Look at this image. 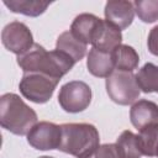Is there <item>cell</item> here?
<instances>
[{"label": "cell", "instance_id": "cell-1", "mask_svg": "<svg viewBox=\"0 0 158 158\" xmlns=\"http://www.w3.org/2000/svg\"><path fill=\"white\" fill-rule=\"evenodd\" d=\"M17 64L25 73H43L60 79L75 64L74 59L58 49L47 52L42 46L35 43L28 51L17 56Z\"/></svg>", "mask_w": 158, "mask_h": 158}, {"label": "cell", "instance_id": "cell-2", "mask_svg": "<svg viewBox=\"0 0 158 158\" xmlns=\"http://www.w3.org/2000/svg\"><path fill=\"white\" fill-rule=\"evenodd\" d=\"M0 123L11 133L23 136L37 123V115L19 95L7 93L0 98Z\"/></svg>", "mask_w": 158, "mask_h": 158}, {"label": "cell", "instance_id": "cell-3", "mask_svg": "<svg viewBox=\"0 0 158 158\" xmlns=\"http://www.w3.org/2000/svg\"><path fill=\"white\" fill-rule=\"evenodd\" d=\"M62 138L59 151L84 158L99 147V132L90 123H63L60 125Z\"/></svg>", "mask_w": 158, "mask_h": 158}, {"label": "cell", "instance_id": "cell-4", "mask_svg": "<svg viewBox=\"0 0 158 158\" xmlns=\"http://www.w3.org/2000/svg\"><path fill=\"white\" fill-rule=\"evenodd\" d=\"M106 91L110 99L118 105H130L139 96V88L132 72L114 70L106 78Z\"/></svg>", "mask_w": 158, "mask_h": 158}, {"label": "cell", "instance_id": "cell-5", "mask_svg": "<svg viewBox=\"0 0 158 158\" xmlns=\"http://www.w3.org/2000/svg\"><path fill=\"white\" fill-rule=\"evenodd\" d=\"M59 80L43 73H25L19 88L21 94L30 101L43 104L52 98Z\"/></svg>", "mask_w": 158, "mask_h": 158}, {"label": "cell", "instance_id": "cell-6", "mask_svg": "<svg viewBox=\"0 0 158 158\" xmlns=\"http://www.w3.org/2000/svg\"><path fill=\"white\" fill-rule=\"evenodd\" d=\"M91 101V89L81 80H73L64 84L58 94V102L67 112L84 111Z\"/></svg>", "mask_w": 158, "mask_h": 158}, {"label": "cell", "instance_id": "cell-7", "mask_svg": "<svg viewBox=\"0 0 158 158\" xmlns=\"http://www.w3.org/2000/svg\"><path fill=\"white\" fill-rule=\"evenodd\" d=\"M1 40L5 48L17 56L25 53L35 44L30 28L20 21L7 23L2 30Z\"/></svg>", "mask_w": 158, "mask_h": 158}, {"label": "cell", "instance_id": "cell-8", "mask_svg": "<svg viewBox=\"0 0 158 158\" xmlns=\"http://www.w3.org/2000/svg\"><path fill=\"white\" fill-rule=\"evenodd\" d=\"M60 138H62L60 126L48 121L37 122L27 135V142L33 148L40 151L58 148L60 144Z\"/></svg>", "mask_w": 158, "mask_h": 158}, {"label": "cell", "instance_id": "cell-9", "mask_svg": "<svg viewBox=\"0 0 158 158\" xmlns=\"http://www.w3.org/2000/svg\"><path fill=\"white\" fill-rule=\"evenodd\" d=\"M102 23L104 20L93 14H80L72 22L70 32L84 44H93L102 27Z\"/></svg>", "mask_w": 158, "mask_h": 158}, {"label": "cell", "instance_id": "cell-10", "mask_svg": "<svg viewBox=\"0 0 158 158\" xmlns=\"http://www.w3.org/2000/svg\"><path fill=\"white\" fill-rule=\"evenodd\" d=\"M133 16H135V6L130 1L114 0V1H107L105 5L106 21L115 25L120 30L128 27L133 21Z\"/></svg>", "mask_w": 158, "mask_h": 158}, {"label": "cell", "instance_id": "cell-11", "mask_svg": "<svg viewBox=\"0 0 158 158\" xmlns=\"http://www.w3.org/2000/svg\"><path fill=\"white\" fill-rule=\"evenodd\" d=\"M130 118L138 131L149 125L158 123V105L146 99L138 100L130 110Z\"/></svg>", "mask_w": 158, "mask_h": 158}, {"label": "cell", "instance_id": "cell-12", "mask_svg": "<svg viewBox=\"0 0 158 158\" xmlns=\"http://www.w3.org/2000/svg\"><path fill=\"white\" fill-rule=\"evenodd\" d=\"M88 70L99 78H107L115 70L112 52H104L96 48L90 49L86 60Z\"/></svg>", "mask_w": 158, "mask_h": 158}, {"label": "cell", "instance_id": "cell-13", "mask_svg": "<svg viewBox=\"0 0 158 158\" xmlns=\"http://www.w3.org/2000/svg\"><path fill=\"white\" fill-rule=\"evenodd\" d=\"M121 41H122L121 30L105 20L98 37L93 43V48L104 52H112L115 48H117L121 44Z\"/></svg>", "mask_w": 158, "mask_h": 158}, {"label": "cell", "instance_id": "cell-14", "mask_svg": "<svg viewBox=\"0 0 158 158\" xmlns=\"http://www.w3.org/2000/svg\"><path fill=\"white\" fill-rule=\"evenodd\" d=\"M56 49L64 52L69 57L74 59V62H79L83 59V57L86 53V44L77 40L70 31H65L62 35H59L57 40V46Z\"/></svg>", "mask_w": 158, "mask_h": 158}, {"label": "cell", "instance_id": "cell-15", "mask_svg": "<svg viewBox=\"0 0 158 158\" xmlns=\"http://www.w3.org/2000/svg\"><path fill=\"white\" fill-rule=\"evenodd\" d=\"M112 57L115 62V69L121 72H132L137 68L139 57L137 52L127 44H120L112 51Z\"/></svg>", "mask_w": 158, "mask_h": 158}, {"label": "cell", "instance_id": "cell-16", "mask_svg": "<svg viewBox=\"0 0 158 158\" xmlns=\"http://www.w3.org/2000/svg\"><path fill=\"white\" fill-rule=\"evenodd\" d=\"M136 83L143 93H158V67L153 63H146L135 75Z\"/></svg>", "mask_w": 158, "mask_h": 158}, {"label": "cell", "instance_id": "cell-17", "mask_svg": "<svg viewBox=\"0 0 158 158\" xmlns=\"http://www.w3.org/2000/svg\"><path fill=\"white\" fill-rule=\"evenodd\" d=\"M116 146L118 147L122 158H141V156L143 154L141 149L138 135H135L128 130L123 131L118 136L116 141Z\"/></svg>", "mask_w": 158, "mask_h": 158}, {"label": "cell", "instance_id": "cell-18", "mask_svg": "<svg viewBox=\"0 0 158 158\" xmlns=\"http://www.w3.org/2000/svg\"><path fill=\"white\" fill-rule=\"evenodd\" d=\"M4 4L12 11L17 14H23L27 16H38L46 11L51 2L42 1H28V0H4Z\"/></svg>", "mask_w": 158, "mask_h": 158}, {"label": "cell", "instance_id": "cell-19", "mask_svg": "<svg viewBox=\"0 0 158 158\" xmlns=\"http://www.w3.org/2000/svg\"><path fill=\"white\" fill-rule=\"evenodd\" d=\"M138 139L142 153L148 157H154L158 146V123H153L139 130Z\"/></svg>", "mask_w": 158, "mask_h": 158}, {"label": "cell", "instance_id": "cell-20", "mask_svg": "<svg viewBox=\"0 0 158 158\" xmlns=\"http://www.w3.org/2000/svg\"><path fill=\"white\" fill-rule=\"evenodd\" d=\"M133 6L143 22H154L158 20V0H137L133 2Z\"/></svg>", "mask_w": 158, "mask_h": 158}, {"label": "cell", "instance_id": "cell-21", "mask_svg": "<svg viewBox=\"0 0 158 158\" xmlns=\"http://www.w3.org/2000/svg\"><path fill=\"white\" fill-rule=\"evenodd\" d=\"M84 158H122V154L116 143H106L99 146L95 151Z\"/></svg>", "mask_w": 158, "mask_h": 158}, {"label": "cell", "instance_id": "cell-22", "mask_svg": "<svg viewBox=\"0 0 158 158\" xmlns=\"http://www.w3.org/2000/svg\"><path fill=\"white\" fill-rule=\"evenodd\" d=\"M148 49L152 54L158 56V25L154 26L148 35Z\"/></svg>", "mask_w": 158, "mask_h": 158}, {"label": "cell", "instance_id": "cell-23", "mask_svg": "<svg viewBox=\"0 0 158 158\" xmlns=\"http://www.w3.org/2000/svg\"><path fill=\"white\" fill-rule=\"evenodd\" d=\"M156 157H158V146H157V149H156Z\"/></svg>", "mask_w": 158, "mask_h": 158}, {"label": "cell", "instance_id": "cell-24", "mask_svg": "<svg viewBox=\"0 0 158 158\" xmlns=\"http://www.w3.org/2000/svg\"><path fill=\"white\" fill-rule=\"evenodd\" d=\"M40 158H53V157H48V156H43V157H40Z\"/></svg>", "mask_w": 158, "mask_h": 158}]
</instances>
